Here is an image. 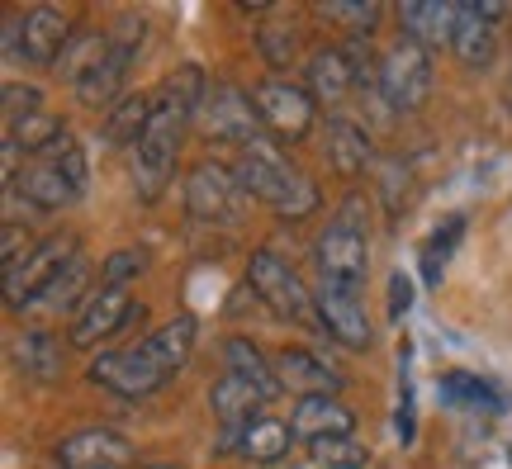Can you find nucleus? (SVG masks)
Here are the masks:
<instances>
[{"label": "nucleus", "mask_w": 512, "mask_h": 469, "mask_svg": "<svg viewBox=\"0 0 512 469\" xmlns=\"http://www.w3.org/2000/svg\"><path fill=\"white\" fill-rule=\"evenodd\" d=\"M441 403H451L460 413H503V408H508V398L498 394L489 379L465 375V370L441 375Z\"/></svg>", "instance_id": "obj_26"}, {"label": "nucleus", "mask_w": 512, "mask_h": 469, "mask_svg": "<svg viewBox=\"0 0 512 469\" xmlns=\"http://www.w3.org/2000/svg\"><path fill=\"white\" fill-rule=\"evenodd\" d=\"M86 289H91V261H86V256H76L72 266H67V271L48 285V294H43L38 304H48V308H81L86 299H91Z\"/></svg>", "instance_id": "obj_34"}, {"label": "nucleus", "mask_w": 512, "mask_h": 469, "mask_svg": "<svg viewBox=\"0 0 512 469\" xmlns=\"http://www.w3.org/2000/svg\"><path fill=\"white\" fill-rule=\"evenodd\" d=\"M313 318L323 323L332 342H342L347 351H370V342H375V327H370L366 304H361L356 289L318 285L313 289Z\"/></svg>", "instance_id": "obj_10"}, {"label": "nucleus", "mask_w": 512, "mask_h": 469, "mask_svg": "<svg viewBox=\"0 0 512 469\" xmlns=\"http://www.w3.org/2000/svg\"><path fill=\"white\" fill-rule=\"evenodd\" d=\"M290 427L299 441L323 446V441H342V436L356 432V413H351L342 398H299Z\"/></svg>", "instance_id": "obj_17"}, {"label": "nucleus", "mask_w": 512, "mask_h": 469, "mask_svg": "<svg viewBox=\"0 0 512 469\" xmlns=\"http://www.w3.org/2000/svg\"><path fill=\"white\" fill-rule=\"evenodd\" d=\"M313 261H318L323 285L356 289L361 280H366V271H370L366 233H361L351 218H337V223H328V228L318 233V242H313Z\"/></svg>", "instance_id": "obj_8"}, {"label": "nucleus", "mask_w": 512, "mask_h": 469, "mask_svg": "<svg viewBox=\"0 0 512 469\" xmlns=\"http://www.w3.org/2000/svg\"><path fill=\"white\" fill-rule=\"evenodd\" d=\"M223 361H228V375H238L242 384H252L266 403H271L275 394H285V389H280V379H275V365L266 361V356L256 351V342H247V337H228Z\"/></svg>", "instance_id": "obj_25"}, {"label": "nucleus", "mask_w": 512, "mask_h": 469, "mask_svg": "<svg viewBox=\"0 0 512 469\" xmlns=\"http://www.w3.org/2000/svg\"><path fill=\"white\" fill-rule=\"evenodd\" d=\"M313 209H318V185H313L309 176L299 171V176H294V185L285 190V199L275 204V214H280V218H290V223H299V218H309Z\"/></svg>", "instance_id": "obj_36"}, {"label": "nucleus", "mask_w": 512, "mask_h": 469, "mask_svg": "<svg viewBox=\"0 0 512 469\" xmlns=\"http://www.w3.org/2000/svg\"><path fill=\"white\" fill-rule=\"evenodd\" d=\"M152 105H157V95H124L119 105L105 114V143L110 147H138L143 143L147 124H152Z\"/></svg>", "instance_id": "obj_27"}, {"label": "nucleus", "mask_w": 512, "mask_h": 469, "mask_svg": "<svg viewBox=\"0 0 512 469\" xmlns=\"http://www.w3.org/2000/svg\"><path fill=\"white\" fill-rule=\"evenodd\" d=\"M271 365L280 389H290L299 398H337V389H342V375L323 356H313L309 346H285V351H275Z\"/></svg>", "instance_id": "obj_13"}, {"label": "nucleus", "mask_w": 512, "mask_h": 469, "mask_svg": "<svg viewBox=\"0 0 512 469\" xmlns=\"http://www.w3.org/2000/svg\"><path fill=\"white\" fill-rule=\"evenodd\" d=\"M238 181L242 190H247V199H261V204H280L285 199V190L294 185V176H299V166H290V157L280 152V143L275 138H256V143H247L238 152Z\"/></svg>", "instance_id": "obj_9"}, {"label": "nucleus", "mask_w": 512, "mask_h": 469, "mask_svg": "<svg viewBox=\"0 0 512 469\" xmlns=\"http://www.w3.org/2000/svg\"><path fill=\"white\" fill-rule=\"evenodd\" d=\"M76 237H62V233H53V237H43L34 252L19 261L15 271H5V304L15 308V313H24V308H34L43 294H48V285H53L57 275L67 271L76 261Z\"/></svg>", "instance_id": "obj_5"}, {"label": "nucleus", "mask_w": 512, "mask_h": 469, "mask_svg": "<svg viewBox=\"0 0 512 469\" xmlns=\"http://www.w3.org/2000/svg\"><path fill=\"white\" fill-rule=\"evenodd\" d=\"M138 469H185V465H138Z\"/></svg>", "instance_id": "obj_42"}, {"label": "nucleus", "mask_w": 512, "mask_h": 469, "mask_svg": "<svg viewBox=\"0 0 512 469\" xmlns=\"http://www.w3.org/2000/svg\"><path fill=\"white\" fill-rule=\"evenodd\" d=\"M247 190H242L238 171L223 162H200L185 176V209L200 223H238Z\"/></svg>", "instance_id": "obj_6"}, {"label": "nucleus", "mask_w": 512, "mask_h": 469, "mask_svg": "<svg viewBox=\"0 0 512 469\" xmlns=\"http://www.w3.org/2000/svg\"><path fill=\"white\" fill-rule=\"evenodd\" d=\"M195 332H200V327H195V318H190V313H176L171 323H162L152 337H147V342H138V346H143L147 356H152V365L171 379L185 361H190V351H195Z\"/></svg>", "instance_id": "obj_21"}, {"label": "nucleus", "mask_w": 512, "mask_h": 469, "mask_svg": "<svg viewBox=\"0 0 512 469\" xmlns=\"http://www.w3.org/2000/svg\"><path fill=\"white\" fill-rule=\"evenodd\" d=\"M15 195H24L34 209H43V214H53V209H67V204L81 199V185L67 181V171H57L48 157H34V162L19 171Z\"/></svg>", "instance_id": "obj_19"}, {"label": "nucleus", "mask_w": 512, "mask_h": 469, "mask_svg": "<svg viewBox=\"0 0 512 469\" xmlns=\"http://www.w3.org/2000/svg\"><path fill=\"white\" fill-rule=\"evenodd\" d=\"M451 53L460 57V67H489L498 53V38H494V24L479 15L475 5H460V24H456V43H451Z\"/></svg>", "instance_id": "obj_24"}, {"label": "nucleus", "mask_w": 512, "mask_h": 469, "mask_svg": "<svg viewBox=\"0 0 512 469\" xmlns=\"http://www.w3.org/2000/svg\"><path fill=\"white\" fill-rule=\"evenodd\" d=\"M399 24H403V38L422 43L427 53L432 48H451L460 24V5H451V0H403Z\"/></svg>", "instance_id": "obj_16"}, {"label": "nucleus", "mask_w": 512, "mask_h": 469, "mask_svg": "<svg viewBox=\"0 0 512 469\" xmlns=\"http://www.w3.org/2000/svg\"><path fill=\"white\" fill-rule=\"evenodd\" d=\"M67 43H72V24H67V15L57 5H34L24 15V24H19V53L29 57L34 67H57Z\"/></svg>", "instance_id": "obj_15"}, {"label": "nucleus", "mask_w": 512, "mask_h": 469, "mask_svg": "<svg viewBox=\"0 0 512 469\" xmlns=\"http://www.w3.org/2000/svg\"><path fill=\"white\" fill-rule=\"evenodd\" d=\"M195 128L204 133V143L247 147V143H256L261 114H256L252 95L238 91L233 81H209V91H204L200 109H195Z\"/></svg>", "instance_id": "obj_4"}, {"label": "nucleus", "mask_w": 512, "mask_h": 469, "mask_svg": "<svg viewBox=\"0 0 512 469\" xmlns=\"http://www.w3.org/2000/svg\"><path fill=\"white\" fill-rule=\"evenodd\" d=\"M128 67H133V62H128V57L110 43V57H105V62H100V67H95V72L86 76L81 86H76V100H81L86 109H114L119 100H124L119 91H124Z\"/></svg>", "instance_id": "obj_28"}, {"label": "nucleus", "mask_w": 512, "mask_h": 469, "mask_svg": "<svg viewBox=\"0 0 512 469\" xmlns=\"http://www.w3.org/2000/svg\"><path fill=\"white\" fill-rule=\"evenodd\" d=\"M475 10H479L484 19H489V24H498V19L508 15V5H498V0H484V5H475Z\"/></svg>", "instance_id": "obj_41"}, {"label": "nucleus", "mask_w": 512, "mask_h": 469, "mask_svg": "<svg viewBox=\"0 0 512 469\" xmlns=\"http://www.w3.org/2000/svg\"><path fill=\"white\" fill-rule=\"evenodd\" d=\"M91 379L100 389H110L114 398H147L166 384V375L152 365L143 346H128V351H100L91 361Z\"/></svg>", "instance_id": "obj_11"}, {"label": "nucleus", "mask_w": 512, "mask_h": 469, "mask_svg": "<svg viewBox=\"0 0 512 469\" xmlns=\"http://www.w3.org/2000/svg\"><path fill=\"white\" fill-rule=\"evenodd\" d=\"M133 441L114 427H86L57 446V469H128Z\"/></svg>", "instance_id": "obj_12"}, {"label": "nucleus", "mask_w": 512, "mask_h": 469, "mask_svg": "<svg viewBox=\"0 0 512 469\" xmlns=\"http://www.w3.org/2000/svg\"><path fill=\"white\" fill-rule=\"evenodd\" d=\"M408 308H413V285H408L403 275H394V280H389V313H394V318H403Z\"/></svg>", "instance_id": "obj_40"}, {"label": "nucleus", "mask_w": 512, "mask_h": 469, "mask_svg": "<svg viewBox=\"0 0 512 469\" xmlns=\"http://www.w3.org/2000/svg\"><path fill=\"white\" fill-rule=\"evenodd\" d=\"M105 57H110V34H100V29H76L72 43H67V53H62V62H57V72H62V81L81 86Z\"/></svg>", "instance_id": "obj_30"}, {"label": "nucleus", "mask_w": 512, "mask_h": 469, "mask_svg": "<svg viewBox=\"0 0 512 469\" xmlns=\"http://www.w3.org/2000/svg\"><path fill=\"white\" fill-rule=\"evenodd\" d=\"M15 365L24 379H34V384H53L62 375V346H57L53 332H43V327H24L15 337Z\"/></svg>", "instance_id": "obj_22"}, {"label": "nucleus", "mask_w": 512, "mask_h": 469, "mask_svg": "<svg viewBox=\"0 0 512 469\" xmlns=\"http://www.w3.org/2000/svg\"><path fill=\"white\" fill-rule=\"evenodd\" d=\"M313 460L328 469H366V446H356L351 436H342V441H323V446H309Z\"/></svg>", "instance_id": "obj_37"}, {"label": "nucleus", "mask_w": 512, "mask_h": 469, "mask_svg": "<svg viewBox=\"0 0 512 469\" xmlns=\"http://www.w3.org/2000/svg\"><path fill=\"white\" fill-rule=\"evenodd\" d=\"M460 237H465V218L451 214V218H441L437 223V233L422 242V252H418V266H422V280L437 289L441 285V275H446V261H451V252L460 247Z\"/></svg>", "instance_id": "obj_31"}, {"label": "nucleus", "mask_w": 512, "mask_h": 469, "mask_svg": "<svg viewBox=\"0 0 512 469\" xmlns=\"http://www.w3.org/2000/svg\"><path fill=\"white\" fill-rule=\"evenodd\" d=\"M256 114H261V128L271 133L275 143H304L318 124V100L309 95V86L299 81H285V76H266L252 86Z\"/></svg>", "instance_id": "obj_2"}, {"label": "nucleus", "mask_w": 512, "mask_h": 469, "mask_svg": "<svg viewBox=\"0 0 512 469\" xmlns=\"http://www.w3.org/2000/svg\"><path fill=\"white\" fill-rule=\"evenodd\" d=\"M5 138L10 143H19L24 152H34V157H43L53 143H62L67 133H62V124H57V114H48V109H38V114H29V119H19V124L5 128Z\"/></svg>", "instance_id": "obj_33"}, {"label": "nucleus", "mask_w": 512, "mask_h": 469, "mask_svg": "<svg viewBox=\"0 0 512 469\" xmlns=\"http://www.w3.org/2000/svg\"><path fill=\"white\" fill-rule=\"evenodd\" d=\"M290 441H294V427L280 422V417H256L252 427H242V455L252 465H280L290 455Z\"/></svg>", "instance_id": "obj_29"}, {"label": "nucleus", "mask_w": 512, "mask_h": 469, "mask_svg": "<svg viewBox=\"0 0 512 469\" xmlns=\"http://www.w3.org/2000/svg\"><path fill=\"white\" fill-rule=\"evenodd\" d=\"M261 403H266V398L256 394L252 384H242L238 375H228V370H223V379H214V389H209L214 422H219V427H233V432L252 427L256 417H261Z\"/></svg>", "instance_id": "obj_20"}, {"label": "nucleus", "mask_w": 512, "mask_h": 469, "mask_svg": "<svg viewBox=\"0 0 512 469\" xmlns=\"http://www.w3.org/2000/svg\"><path fill=\"white\" fill-rule=\"evenodd\" d=\"M147 266V252H138V247H124V252H114L105 266H100V285L105 289H128V280L133 275H143Z\"/></svg>", "instance_id": "obj_35"}, {"label": "nucleus", "mask_w": 512, "mask_h": 469, "mask_svg": "<svg viewBox=\"0 0 512 469\" xmlns=\"http://www.w3.org/2000/svg\"><path fill=\"white\" fill-rule=\"evenodd\" d=\"M384 5L380 0H323L318 5V19H328V24H342L351 38H366L375 24H380Z\"/></svg>", "instance_id": "obj_32"}, {"label": "nucleus", "mask_w": 512, "mask_h": 469, "mask_svg": "<svg viewBox=\"0 0 512 469\" xmlns=\"http://www.w3.org/2000/svg\"><path fill=\"white\" fill-rule=\"evenodd\" d=\"M43 109V95L34 86H19V81H5V128L19 124V119H29Z\"/></svg>", "instance_id": "obj_39"}, {"label": "nucleus", "mask_w": 512, "mask_h": 469, "mask_svg": "<svg viewBox=\"0 0 512 469\" xmlns=\"http://www.w3.org/2000/svg\"><path fill=\"white\" fill-rule=\"evenodd\" d=\"M256 48H261V57H266L271 67H290L299 38H294V29H261V34H256Z\"/></svg>", "instance_id": "obj_38"}, {"label": "nucleus", "mask_w": 512, "mask_h": 469, "mask_svg": "<svg viewBox=\"0 0 512 469\" xmlns=\"http://www.w3.org/2000/svg\"><path fill=\"white\" fill-rule=\"evenodd\" d=\"M304 86L318 105H342L351 86H361V76H356V62L347 48H318L304 67Z\"/></svg>", "instance_id": "obj_18"}, {"label": "nucleus", "mask_w": 512, "mask_h": 469, "mask_svg": "<svg viewBox=\"0 0 512 469\" xmlns=\"http://www.w3.org/2000/svg\"><path fill=\"white\" fill-rule=\"evenodd\" d=\"M133 318V299L128 289H91V299L76 308V323H72V346H100L110 342L114 332Z\"/></svg>", "instance_id": "obj_14"}, {"label": "nucleus", "mask_w": 512, "mask_h": 469, "mask_svg": "<svg viewBox=\"0 0 512 469\" xmlns=\"http://www.w3.org/2000/svg\"><path fill=\"white\" fill-rule=\"evenodd\" d=\"M247 280H252V294H256V299H261V304H271V313H280V318L304 323V318L313 313V294L304 289L299 271H294V266L280 252H271V247L252 252Z\"/></svg>", "instance_id": "obj_7"}, {"label": "nucleus", "mask_w": 512, "mask_h": 469, "mask_svg": "<svg viewBox=\"0 0 512 469\" xmlns=\"http://www.w3.org/2000/svg\"><path fill=\"white\" fill-rule=\"evenodd\" d=\"M209 81L195 62H185L176 72L162 81L157 91V105H152V124H147L143 143L133 147V185L143 204H157L162 190L171 185L176 176V152H181V138H185V124H195V109H200Z\"/></svg>", "instance_id": "obj_1"}, {"label": "nucleus", "mask_w": 512, "mask_h": 469, "mask_svg": "<svg viewBox=\"0 0 512 469\" xmlns=\"http://www.w3.org/2000/svg\"><path fill=\"white\" fill-rule=\"evenodd\" d=\"M375 91L384 95V105L394 114H413L422 109V100L432 95V53L413 43V38H399L389 43L380 57V76H375Z\"/></svg>", "instance_id": "obj_3"}, {"label": "nucleus", "mask_w": 512, "mask_h": 469, "mask_svg": "<svg viewBox=\"0 0 512 469\" xmlns=\"http://www.w3.org/2000/svg\"><path fill=\"white\" fill-rule=\"evenodd\" d=\"M375 157V147H370V133L361 124H351V119H328V162L337 176H361Z\"/></svg>", "instance_id": "obj_23"}]
</instances>
